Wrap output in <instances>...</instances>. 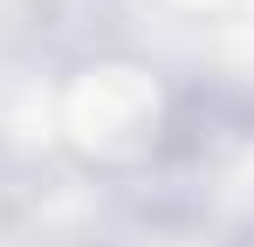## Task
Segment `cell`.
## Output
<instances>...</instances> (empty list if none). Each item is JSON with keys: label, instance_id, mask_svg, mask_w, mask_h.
<instances>
[{"label": "cell", "instance_id": "obj_1", "mask_svg": "<svg viewBox=\"0 0 254 247\" xmlns=\"http://www.w3.org/2000/svg\"><path fill=\"white\" fill-rule=\"evenodd\" d=\"M48 117H55V137H62V151L76 165L124 179V172H144L172 144L179 103H172V82L158 62H144V55H89L55 82Z\"/></svg>", "mask_w": 254, "mask_h": 247}, {"label": "cell", "instance_id": "obj_2", "mask_svg": "<svg viewBox=\"0 0 254 247\" xmlns=\"http://www.w3.org/2000/svg\"><path fill=\"white\" fill-rule=\"evenodd\" d=\"M151 7H165V14H186V21H206V14H227V7H241V0H151Z\"/></svg>", "mask_w": 254, "mask_h": 247}]
</instances>
